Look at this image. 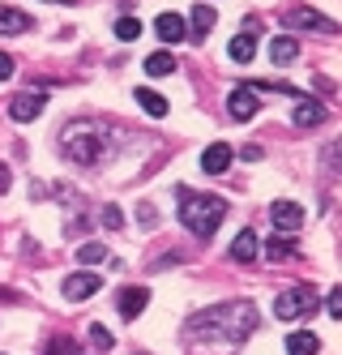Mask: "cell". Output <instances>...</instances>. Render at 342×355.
<instances>
[{
	"label": "cell",
	"instance_id": "cell-1",
	"mask_svg": "<svg viewBox=\"0 0 342 355\" xmlns=\"http://www.w3.org/2000/svg\"><path fill=\"white\" fill-rule=\"evenodd\" d=\"M257 329V309L248 300H227V304H214L197 317H189L184 325V338L189 343H244Z\"/></svg>",
	"mask_w": 342,
	"mask_h": 355
},
{
	"label": "cell",
	"instance_id": "cell-2",
	"mask_svg": "<svg viewBox=\"0 0 342 355\" xmlns=\"http://www.w3.org/2000/svg\"><path fill=\"white\" fill-rule=\"evenodd\" d=\"M112 124H103V120H73L69 129L60 133V146H65V159L77 163V167H99V163H108L112 159Z\"/></svg>",
	"mask_w": 342,
	"mask_h": 355
},
{
	"label": "cell",
	"instance_id": "cell-3",
	"mask_svg": "<svg viewBox=\"0 0 342 355\" xmlns=\"http://www.w3.org/2000/svg\"><path fill=\"white\" fill-rule=\"evenodd\" d=\"M227 218V201L214 193H193V189H180V223L189 227L197 240H210L219 232V223Z\"/></svg>",
	"mask_w": 342,
	"mask_h": 355
},
{
	"label": "cell",
	"instance_id": "cell-4",
	"mask_svg": "<svg viewBox=\"0 0 342 355\" xmlns=\"http://www.w3.org/2000/svg\"><path fill=\"white\" fill-rule=\"evenodd\" d=\"M312 309H317V287L312 283H300L291 291H282L274 300V317L278 321H300V317H312Z\"/></svg>",
	"mask_w": 342,
	"mask_h": 355
},
{
	"label": "cell",
	"instance_id": "cell-5",
	"mask_svg": "<svg viewBox=\"0 0 342 355\" xmlns=\"http://www.w3.org/2000/svg\"><path fill=\"white\" fill-rule=\"evenodd\" d=\"M282 21L291 31H321V35H338V21H330V17H321V13H312V9H287L282 13Z\"/></svg>",
	"mask_w": 342,
	"mask_h": 355
},
{
	"label": "cell",
	"instance_id": "cell-6",
	"mask_svg": "<svg viewBox=\"0 0 342 355\" xmlns=\"http://www.w3.org/2000/svg\"><path fill=\"white\" fill-rule=\"evenodd\" d=\"M99 287H103V278H99L94 270H77V274L65 278V300H69V304L90 300V295H99Z\"/></svg>",
	"mask_w": 342,
	"mask_h": 355
},
{
	"label": "cell",
	"instance_id": "cell-7",
	"mask_svg": "<svg viewBox=\"0 0 342 355\" xmlns=\"http://www.w3.org/2000/svg\"><path fill=\"white\" fill-rule=\"evenodd\" d=\"M270 223L278 227V232L296 236L304 227V206H296V201H274V206H270Z\"/></svg>",
	"mask_w": 342,
	"mask_h": 355
},
{
	"label": "cell",
	"instance_id": "cell-8",
	"mask_svg": "<svg viewBox=\"0 0 342 355\" xmlns=\"http://www.w3.org/2000/svg\"><path fill=\"white\" fill-rule=\"evenodd\" d=\"M43 107H47V98L35 94V90H26V94H17L13 103H9V116H13L17 124H31L35 116H43Z\"/></svg>",
	"mask_w": 342,
	"mask_h": 355
},
{
	"label": "cell",
	"instance_id": "cell-9",
	"mask_svg": "<svg viewBox=\"0 0 342 355\" xmlns=\"http://www.w3.org/2000/svg\"><path fill=\"white\" fill-rule=\"evenodd\" d=\"M146 304H150V287H124V291L116 295V309H120V317H128V321H137V317L146 313Z\"/></svg>",
	"mask_w": 342,
	"mask_h": 355
},
{
	"label": "cell",
	"instance_id": "cell-10",
	"mask_svg": "<svg viewBox=\"0 0 342 355\" xmlns=\"http://www.w3.org/2000/svg\"><path fill=\"white\" fill-rule=\"evenodd\" d=\"M227 116H231V120H240V124L253 120V116H257V94H253L248 86L231 90V94H227Z\"/></svg>",
	"mask_w": 342,
	"mask_h": 355
},
{
	"label": "cell",
	"instance_id": "cell-11",
	"mask_svg": "<svg viewBox=\"0 0 342 355\" xmlns=\"http://www.w3.org/2000/svg\"><path fill=\"white\" fill-rule=\"evenodd\" d=\"M291 120L300 124V129H317V124H325V120H330V112H325V103H321V98H300Z\"/></svg>",
	"mask_w": 342,
	"mask_h": 355
},
{
	"label": "cell",
	"instance_id": "cell-12",
	"mask_svg": "<svg viewBox=\"0 0 342 355\" xmlns=\"http://www.w3.org/2000/svg\"><path fill=\"white\" fill-rule=\"evenodd\" d=\"M231 167V146L214 141V146H205V155H201V171L205 175H223Z\"/></svg>",
	"mask_w": 342,
	"mask_h": 355
},
{
	"label": "cell",
	"instance_id": "cell-13",
	"mask_svg": "<svg viewBox=\"0 0 342 355\" xmlns=\"http://www.w3.org/2000/svg\"><path fill=\"white\" fill-rule=\"evenodd\" d=\"M231 261H240V266H248V261H257V232H244L231 240Z\"/></svg>",
	"mask_w": 342,
	"mask_h": 355
},
{
	"label": "cell",
	"instance_id": "cell-14",
	"mask_svg": "<svg viewBox=\"0 0 342 355\" xmlns=\"http://www.w3.org/2000/svg\"><path fill=\"white\" fill-rule=\"evenodd\" d=\"M31 31V13H22L13 5H0V35H22Z\"/></svg>",
	"mask_w": 342,
	"mask_h": 355
},
{
	"label": "cell",
	"instance_id": "cell-15",
	"mask_svg": "<svg viewBox=\"0 0 342 355\" xmlns=\"http://www.w3.org/2000/svg\"><path fill=\"white\" fill-rule=\"evenodd\" d=\"M154 31H159V39H163V43H180L189 26H184V17H180V13H159Z\"/></svg>",
	"mask_w": 342,
	"mask_h": 355
},
{
	"label": "cell",
	"instance_id": "cell-16",
	"mask_svg": "<svg viewBox=\"0 0 342 355\" xmlns=\"http://www.w3.org/2000/svg\"><path fill=\"white\" fill-rule=\"evenodd\" d=\"M270 60H274V64H291V60H300V39L278 35V39L270 43Z\"/></svg>",
	"mask_w": 342,
	"mask_h": 355
},
{
	"label": "cell",
	"instance_id": "cell-17",
	"mask_svg": "<svg viewBox=\"0 0 342 355\" xmlns=\"http://www.w3.org/2000/svg\"><path fill=\"white\" fill-rule=\"evenodd\" d=\"M227 52H231V60H235V64H248V60L257 56V35H253V31H244V35H235V39H231V47H227Z\"/></svg>",
	"mask_w": 342,
	"mask_h": 355
},
{
	"label": "cell",
	"instance_id": "cell-18",
	"mask_svg": "<svg viewBox=\"0 0 342 355\" xmlns=\"http://www.w3.org/2000/svg\"><path fill=\"white\" fill-rule=\"evenodd\" d=\"M321 351V338L308 334V329H296L291 338H287V355H317Z\"/></svg>",
	"mask_w": 342,
	"mask_h": 355
},
{
	"label": "cell",
	"instance_id": "cell-19",
	"mask_svg": "<svg viewBox=\"0 0 342 355\" xmlns=\"http://www.w3.org/2000/svg\"><path fill=\"white\" fill-rule=\"evenodd\" d=\"M137 103H142L146 116H154V120H163V116H167V98H163L159 90H150V86H137Z\"/></svg>",
	"mask_w": 342,
	"mask_h": 355
},
{
	"label": "cell",
	"instance_id": "cell-20",
	"mask_svg": "<svg viewBox=\"0 0 342 355\" xmlns=\"http://www.w3.org/2000/svg\"><path fill=\"white\" fill-rule=\"evenodd\" d=\"M257 252H266L270 261H291L296 257V240H287V236H270L266 248H257Z\"/></svg>",
	"mask_w": 342,
	"mask_h": 355
},
{
	"label": "cell",
	"instance_id": "cell-21",
	"mask_svg": "<svg viewBox=\"0 0 342 355\" xmlns=\"http://www.w3.org/2000/svg\"><path fill=\"white\" fill-rule=\"evenodd\" d=\"M171 73H176V56H171V52L146 56V78H171Z\"/></svg>",
	"mask_w": 342,
	"mask_h": 355
},
{
	"label": "cell",
	"instance_id": "cell-22",
	"mask_svg": "<svg viewBox=\"0 0 342 355\" xmlns=\"http://www.w3.org/2000/svg\"><path fill=\"white\" fill-rule=\"evenodd\" d=\"M214 21H219V13H214V9H210V5H197V9H193V17H189V26H193V35H197V39H205L210 31H214Z\"/></svg>",
	"mask_w": 342,
	"mask_h": 355
},
{
	"label": "cell",
	"instance_id": "cell-23",
	"mask_svg": "<svg viewBox=\"0 0 342 355\" xmlns=\"http://www.w3.org/2000/svg\"><path fill=\"white\" fill-rule=\"evenodd\" d=\"M116 39H124V43L142 39V21H137V17H120V21H116Z\"/></svg>",
	"mask_w": 342,
	"mask_h": 355
},
{
	"label": "cell",
	"instance_id": "cell-24",
	"mask_svg": "<svg viewBox=\"0 0 342 355\" xmlns=\"http://www.w3.org/2000/svg\"><path fill=\"white\" fill-rule=\"evenodd\" d=\"M103 252H108V248H103V244H94V240H90V244H82V248H77V257H82L86 266H99V261H103Z\"/></svg>",
	"mask_w": 342,
	"mask_h": 355
},
{
	"label": "cell",
	"instance_id": "cell-25",
	"mask_svg": "<svg viewBox=\"0 0 342 355\" xmlns=\"http://www.w3.org/2000/svg\"><path fill=\"white\" fill-rule=\"evenodd\" d=\"M90 343H94V347H103V351H108V347H112L116 338H112V329H103V325H90Z\"/></svg>",
	"mask_w": 342,
	"mask_h": 355
},
{
	"label": "cell",
	"instance_id": "cell-26",
	"mask_svg": "<svg viewBox=\"0 0 342 355\" xmlns=\"http://www.w3.org/2000/svg\"><path fill=\"white\" fill-rule=\"evenodd\" d=\"M325 313H330V317H342V291H338V287L325 295Z\"/></svg>",
	"mask_w": 342,
	"mask_h": 355
},
{
	"label": "cell",
	"instance_id": "cell-27",
	"mask_svg": "<svg viewBox=\"0 0 342 355\" xmlns=\"http://www.w3.org/2000/svg\"><path fill=\"white\" fill-rule=\"evenodd\" d=\"M103 223H108V227H124V214H120V206H103Z\"/></svg>",
	"mask_w": 342,
	"mask_h": 355
},
{
	"label": "cell",
	"instance_id": "cell-28",
	"mask_svg": "<svg viewBox=\"0 0 342 355\" xmlns=\"http://www.w3.org/2000/svg\"><path fill=\"white\" fill-rule=\"evenodd\" d=\"M73 351H77V347H73V343H65V338H56V343L47 347V355H73Z\"/></svg>",
	"mask_w": 342,
	"mask_h": 355
},
{
	"label": "cell",
	"instance_id": "cell-29",
	"mask_svg": "<svg viewBox=\"0 0 342 355\" xmlns=\"http://www.w3.org/2000/svg\"><path fill=\"white\" fill-rule=\"evenodd\" d=\"M9 78H13V56L0 52V82H9Z\"/></svg>",
	"mask_w": 342,
	"mask_h": 355
},
{
	"label": "cell",
	"instance_id": "cell-30",
	"mask_svg": "<svg viewBox=\"0 0 342 355\" xmlns=\"http://www.w3.org/2000/svg\"><path fill=\"white\" fill-rule=\"evenodd\" d=\"M9 184H13V180H9V167L0 163V193H9Z\"/></svg>",
	"mask_w": 342,
	"mask_h": 355
},
{
	"label": "cell",
	"instance_id": "cell-31",
	"mask_svg": "<svg viewBox=\"0 0 342 355\" xmlns=\"http://www.w3.org/2000/svg\"><path fill=\"white\" fill-rule=\"evenodd\" d=\"M51 5H77V0H51Z\"/></svg>",
	"mask_w": 342,
	"mask_h": 355
}]
</instances>
